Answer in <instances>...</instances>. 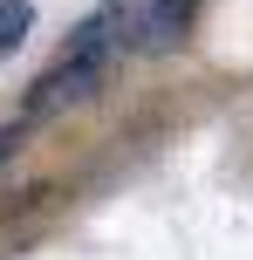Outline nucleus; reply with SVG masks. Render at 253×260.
I'll return each mask as SVG.
<instances>
[{"mask_svg": "<svg viewBox=\"0 0 253 260\" xmlns=\"http://www.w3.org/2000/svg\"><path fill=\"white\" fill-rule=\"evenodd\" d=\"M27 27H34V7L27 0H0V62L27 41Z\"/></svg>", "mask_w": 253, "mask_h": 260, "instance_id": "3", "label": "nucleus"}, {"mask_svg": "<svg viewBox=\"0 0 253 260\" xmlns=\"http://www.w3.org/2000/svg\"><path fill=\"white\" fill-rule=\"evenodd\" d=\"M185 0H123V48H144V55H164L185 41Z\"/></svg>", "mask_w": 253, "mask_h": 260, "instance_id": "2", "label": "nucleus"}, {"mask_svg": "<svg viewBox=\"0 0 253 260\" xmlns=\"http://www.w3.org/2000/svg\"><path fill=\"white\" fill-rule=\"evenodd\" d=\"M103 69H110V55H62L55 69L34 76V89H27V117H55V110L96 96V89H103Z\"/></svg>", "mask_w": 253, "mask_h": 260, "instance_id": "1", "label": "nucleus"}, {"mask_svg": "<svg viewBox=\"0 0 253 260\" xmlns=\"http://www.w3.org/2000/svg\"><path fill=\"white\" fill-rule=\"evenodd\" d=\"M14 151H21V123H7V130H0V165H7Z\"/></svg>", "mask_w": 253, "mask_h": 260, "instance_id": "4", "label": "nucleus"}]
</instances>
